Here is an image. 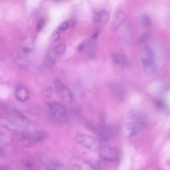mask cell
Masks as SVG:
<instances>
[{
	"mask_svg": "<svg viewBox=\"0 0 170 170\" xmlns=\"http://www.w3.org/2000/svg\"><path fill=\"white\" fill-rule=\"evenodd\" d=\"M76 140L79 145L91 151L98 150L101 146L100 141L98 138L83 134H77Z\"/></svg>",
	"mask_w": 170,
	"mask_h": 170,
	"instance_id": "cell-1",
	"label": "cell"
},
{
	"mask_svg": "<svg viewBox=\"0 0 170 170\" xmlns=\"http://www.w3.org/2000/svg\"><path fill=\"white\" fill-rule=\"evenodd\" d=\"M51 114L56 119L61 122L67 121L68 114L65 106L58 102L50 103L49 105Z\"/></svg>",
	"mask_w": 170,
	"mask_h": 170,
	"instance_id": "cell-2",
	"label": "cell"
},
{
	"mask_svg": "<svg viewBox=\"0 0 170 170\" xmlns=\"http://www.w3.org/2000/svg\"><path fill=\"white\" fill-rule=\"evenodd\" d=\"M54 84L56 91L62 99L68 103L73 102L74 99L73 93L67 86L57 79L54 80Z\"/></svg>",
	"mask_w": 170,
	"mask_h": 170,
	"instance_id": "cell-3",
	"label": "cell"
},
{
	"mask_svg": "<svg viewBox=\"0 0 170 170\" xmlns=\"http://www.w3.org/2000/svg\"><path fill=\"white\" fill-rule=\"evenodd\" d=\"M146 118L135 122L126 123L123 125V132L127 138H130L137 134L143 127Z\"/></svg>",
	"mask_w": 170,
	"mask_h": 170,
	"instance_id": "cell-4",
	"label": "cell"
},
{
	"mask_svg": "<svg viewBox=\"0 0 170 170\" xmlns=\"http://www.w3.org/2000/svg\"><path fill=\"white\" fill-rule=\"evenodd\" d=\"M2 125L8 129L15 132H20L23 129V123L20 121L9 118H4L1 120Z\"/></svg>",
	"mask_w": 170,
	"mask_h": 170,
	"instance_id": "cell-5",
	"label": "cell"
},
{
	"mask_svg": "<svg viewBox=\"0 0 170 170\" xmlns=\"http://www.w3.org/2000/svg\"><path fill=\"white\" fill-rule=\"evenodd\" d=\"M100 156L106 161L114 162L118 159V153L115 149L109 146H104L100 149Z\"/></svg>",
	"mask_w": 170,
	"mask_h": 170,
	"instance_id": "cell-6",
	"label": "cell"
},
{
	"mask_svg": "<svg viewBox=\"0 0 170 170\" xmlns=\"http://www.w3.org/2000/svg\"><path fill=\"white\" fill-rule=\"evenodd\" d=\"M74 160V165L78 170H96L95 166L83 158H76Z\"/></svg>",
	"mask_w": 170,
	"mask_h": 170,
	"instance_id": "cell-7",
	"label": "cell"
},
{
	"mask_svg": "<svg viewBox=\"0 0 170 170\" xmlns=\"http://www.w3.org/2000/svg\"><path fill=\"white\" fill-rule=\"evenodd\" d=\"M111 90L113 96L117 100H124L126 91L122 85L117 83L113 84L112 86Z\"/></svg>",
	"mask_w": 170,
	"mask_h": 170,
	"instance_id": "cell-8",
	"label": "cell"
},
{
	"mask_svg": "<svg viewBox=\"0 0 170 170\" xmlns=\"http://www.w3.org/2000/svg\"><path fill=\"white\" fill-rule=\"evenodd\" d=\"M15 95L18 100L21 102H25L28 100L30 94L26 87L20 85L17 87Z\"/></svg>",
	"mask_w": 170,
	"mask_h": 170,
	"instance_id": "cell-9",
	"label": "cell"
},
{
	"mask_svg": "<svg viewBox=\"0 0 170 170\" xmlns=\"http://www.w3.org/2000/svg\"><path fill=\"white\" fill-rule=\"evenodd\" d=\"M127 115L129 119L136 121L145 118V113L138 109H131L127 111Z\"/></svg>",
	"mask_w": 170,
	"mask_h": 170,
	"instance_id": "cell-10",
	"label": "cell"
},
{
	"mask_svg": "<svg viewBox=\"0 0 170 170\" xmlns=\"http://www.w3.org/2000/svg\"><path fill=\"white\" fill-rule=\"evenodd\" d=\"M143 70L145 74L148 76L153 75L156 70V66L154 60L142 61Z\"/></svg>",
	"mask_w": 170,
	"mask_h": 170,
	"instance_id": "cell-11",
	"label": "cell"
},
{
	"mask_svg": "<svg viewBox=\"0 0 170 170\" xmlns=\"http://www.w3.org/2000/svg\"><path fill=\"white\" fill-rule=\"evenodd\" d=\"M140 56L142 61H153L154 55L152 49L148 46H146L142 50Z\"/></svg>",
	"mask_w": 170,
	"mask_h": 170,
	"instance_id": "cell-12",
	"label": "cell"
},
{
	"mask_svg": "<svg viewBox=\"0 0 170 170\" xmlns=\"http://www.w3.org/2000/svg\"><path fill=\"white\" fill-rule=\"evenodd\" d=\"M46 133L43 131L32 132L25 133L24 137L36 141L42 140L45 137Z\"/></svg>",
	"mask_w": 170,
	"mask_h": 170,
	"instance_id": "cell-13",
	"label": "cell"
},
{
	"mask_svg": "<svg viewBox=\"0 0 170 170\" xmlns=\"http://www.w3.org/2000/svg\"><path fill=\"white\" fill-rule=\"evenodd\" d=\"M112 59L115 67L121 68L124 65V61L122 56L118 54H113L112 56Z\"/></svg>",
	"mask_w": 170,
	"mask_h": 170,
	"instance_id": "cell-14",
	"label": "cell"
},
{
	"mask_svg": "<svg viewBox=\"0 0 170 170\" xmlns=\"http://www.w3.org/2000/svg\"><path fill=\"white\" fill-rule=\"evenodd\" d=\"M109 18V15L105 11H102L98 14L96 16V20L97 22L101 23L107 22Z\"/></svg>",
	"mask_w": 170,
	"mask_h": 170,
	"instance_id": "cell-15",
	"label": "cell"
},
{
	"mask_svg": "<svg viewBox=\"0 0 170 170\" xmlns=\"http://www.w3.org/2000/svg\"><path fill=\"white\" fill-rule=\"evenodd\" d=\"M124 18V14L122 12H120L117 13L114 22V27L115 29L120 27Z\"/></svg>",
	"mask_w": 170,
	"mask_h": 170,
	"instance_id": "cell-16",
	"label": "cell"
},
{
	"mask_svg": "<svg viewBox=\"0 0 170 170\" xmlns=\"http://www.w3.org/2000/svg\"><path fill=\"white\" fill-rule=\"evenodd\" d=\"M141 21L143 27L146 28L150 27L151 24V20L150 17L146 14L142 15Z\"/></svg>",
	"mask_w": 170,
	"mask_h": 170,
	"instance_id": "cell-17",
	"label": "cell"
},
{
	"mask_svg": "<svg viewBox=\"0 0 170 170\" xmlns=\"http://www.w3.org/2000/svg\"><path fill=\"white\" fill-rule=\"evenodd\" d=\"M106 161L102 159L99 161L97 166L95 167L96 170H105L106 168Z\"/></svg>",
	"mask_w": 170,
	"mask_h": 170,
	"instance_id": "cell-18",
	"label": "cell"
},
{
	"mask_svg": "<svg viewBox=\"0 0 170 170\" xmlns=\"http://www.w3.org/2000/svg\"><path fill=\"white\" fill-rule=\"evenodd\" d=\"M44 94L45 96L48 98H51L53 94V91L51 87H49L45 89L44 90Z\"/></svg>",
	"mask_w": 170,
	"mask_h": 170,
	"instance_id": "cell-19",
	"label": "cell"
},
{
	"mask_svg": "<svg viewBox=\"0 0 170 170\" xmlns=\"http://www.w3.org/2000/svg\"><path fill=\"white\" fill-rule=\"evenodd\" d=\"M66 49V46L65 45L63 44H60L56 47V51L58 54L61 55L64 53Z\"/></svg>",
	"mask_w": 170,
	"mask_h": 170,
	"instance_id": "cell-20",
	"label": "cell"
},
{
	"mask_svg": "<svg viewBox=\"0 0 170 170\" xmlns=\"http://www.w3.org/2000/svg\"><path fill=\"white\" fill-rule=\"evenodd\" d=\"M156 106L157 109L159 110L165 109L166 107L165 104L162 100H158L156 103Z\"/></svg>",
	"mask_w": 170,
	"mask_h": 170,
	"instance_id": "cell-21",
	"label": "cell"
},
{
	"mask_svg": "<svg viewBox=\"0 0 170 170\" xmlns=\"http://www.w3.org/2000/svg\"><path fill=\"white\" fill-rule=\"evenodd\" d=\"M45 22V19L43 18H40L38 20L36 25V30L38 32L42 29Z\"/></svg>",
	"mask_w": 170,
	"mask_h": 170,
	"instance_id": "cell-22",
	"label": "cell"
},
{
	"mask_svg": "<svg viewBox=\"0 0 170 170\" xmlns=\"http://www.w3.org/2000/svg\"><path fill=\"white\" fill-rule=\"evenodd\" d=\"M148 35L149 34L148 33L144 34L138 40V43L141 44L144 42V41L148 39Z\"/></svg>",
	"mask_w": 170,
	"mask_h": 170,
	"instance_id": "cell-23",
	"label": "cell"
},
{
	"mask_svg": "<svg viewBox=\"0 0 170 170\" xmlns=\"http://www.w3.org/2000/svg\"><path fill=\"white\" fill-rule=\"evenodd\" d=\"M60 37V33L58 32H54L52 35L51 36V39L53 41H56L59 39Z\"/></svg>",
	"mask_w": 170,
	"mask_h": 170,
	"instance_id": "cell-24",
	"label": "cell"
},
{
	"mask_svg": "<svg viewBox=\"0 0 170 170\" xmlns=\"http://www.w3.org/2000/svg\"><path fill=\"white\" fill-rule=\"evenodd\" d=\"M69 24L68 22H64L59 26V29L61 31L65 30L68 28Z\"/></svg>",
	"mask_w": 170,
	"mask_h": 170,
	"instance_id": "cell-25",
	"label": "cell"
},
{
	"mask_svg": "<svg viewBox=\"0 0 170 170\" xmlns=\"http://www.w3.org/2000/svg\"><path fill=\"white\" fill-rule=\"evenodd\" d=\"M85 44L84 43H82L79 46L78 48H77V50H78L79 51H81L84 50L85 48Z\"/></svg>",
	"mask_w": 170,
	"mask_h": 170,
	"instance_id": "cell-26",
	"label": "cell"
},
{
	"mask_svg": "<svg viewBox=\"0 0 170 170\" xmlns=\"http://www.w3.org/2000/svg\"><path fill=\"white\" fill-rule=\"evenodd\" d=\"M98 37L99 34L97 33H95V34L93 35L91 38V40L92 41V42H95Z\"/></svg>",
	"mask_w": 170,
	"mask_h": 170,
	"instance_id": "cell-27",
	"label": "cell"
},
{
	"mask_svg": "<svg viewBox=\"0 0 170 170\" xmlns=\"http://www.w3.org/2000/svg\"><path fill=\"white\" fill-rule=\"evenodd\" d=\"M170 89V84H167L165 85L163 87V90L164 92H166L168 91Z\"/></svg>",
	"mask_w": 170,
	"mask_h": 170,
	"instance_id": "cell-28",
	"label": "cell"
},
{
	"mask_svg": "<svg viewBox=\"0 0 170 170\" xmlns=\"http://www.w3.org/2000/svg\"><path fill=\"white\" fill-rule=\"evenodd\" d=\"M32 50V49L27 47H25L22 49V51L24 53H28L30 52Z\"/></svg>",
	"mask_w": 170,
	"mask_h": 170,
	"instance_id": "cell-29",
	"label": "cell"
}]
</instances>
